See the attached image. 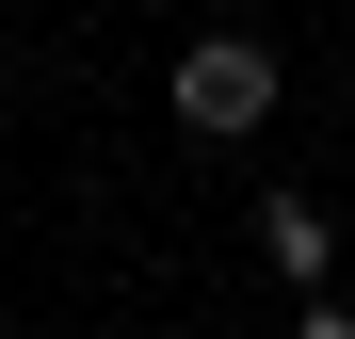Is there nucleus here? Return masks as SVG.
<instances>
[{
  "label": "nucleus",
  "mask_w": 355,
  "mask_h": 339,
  "mask_svg": "<svg viewBox=\"0 0 355 339\" xmlns=\"http://www.w3.org/2000/svg\"><path fill=\"white\" fill-rule=\"evenodd\" d=\"M259 113H275V49H259V33H194V49H178V130L243 146Z\"/></svg>",
  "instance_id": "nucleus-1"
},
{
  "label": "nucleus",
  "mask_w": 355,
  "mask_h": 339,
  "mask_svg": "<svg viewBox=\"0 0 355 339\" xmlns=\"http://www.w3.org/2000/svg\"><path fill=\"white\" fill-rule=\"evenodd\" d=\"M259 259L291 275V291H323V259H339V226H323L307 194H275V210H259Z\"/></svg>",
  "instance_id": "nucleus-2"
},
{
  "label": "nucleus",
  "mask_w": 355,
  "mask_h": 339,
  "mask_svg": "<svg viewBox=\"0 0 355 339\" xmlns=\"http://www.w3.org/2000/svg\"><path fill=\"white\" fill-rule=\"evenodd\" d=\"M291 339H355V323H339V307H307V323H291Z\"/></svg>",
  "instance_id": "nucleus-3"
}]
</instances>
